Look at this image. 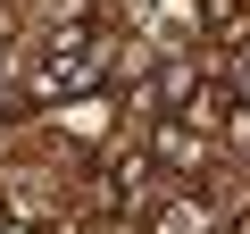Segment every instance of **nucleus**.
Masks as SVG:
<instances>
[{
    "label": "nucleus",
    "instance_id": "6e6552de",
    "mask_svg": "<svg viewBox=\"0 0 250 234\" xmlns=\"http://www.w3.org/2000/svg\"><path fill=\"white\" fill-rule=\"evenodd\" d=\"M9 234H25V226H9Z\"/></svg>",
    "mask_w": 250,
    "mask_h": 234
},
{
    "label": "nucleus",
    "instance_id": "20e7f679",
    "mask_svg": "<svg viewBox=\"0 0 250 234\" xmlns=\"http://www.w3.org/2000/svg\"><path fill=\"white\" fill-rule=\"evenodd\" d=\"M200 25L242 50V42H250V0H200Z\"/></svg>",
    "mask_w": 250,
    "mask_h": 234
},
{
    "label": "nucleus",
    "instance_id": "f03ea898",
    "mask_svg": "<svg viewBox=\"0 0 250 234\" xmlns=\"http://www.w3.org/2000/svg\"><path fill=\"white\" fill-rule=\"evenodd\" d=\"M200 84H208V75H200V59H167V67H159V75L142 84V109H159V117H175V109H184V100H192Z\"/></svg>",
    "mask_w": 250,
    "mask_h": 234
},
{
    "label": "nucleus",
    "instance_id": "39448f33",
    "mask_svg": "<svg viewBox=\"0 0 250 234\" xmlns=\"http://www.w3.org/2000/svg\"><path fill=\"white\" fill-rule=\"evenodd\" d=\"M225 84H233V92H242V100H250V42H242V50H233V75H225Z\"/></svg>",
    "mask_w": 250,
    "mask_h": 234
},
{
    "label": "nucleus",
    "instance_id": "0eeeda50",
    "mask_svg": "<svg viewBox=\"0 0 250 234\" xmlns=\"http://www.w3.org/2000/svg\"><path fill=\"white\" fill-rule=\"evenodd\" d=\"M225 234H250V217H233V226H225Z\"/></svg>",
    "mask_w": 250,
    "mask_h": 234
},
{
    "label": "nucleus",
    "instance_id": "423d86ee",
    "mask_svg": "<svg viewBox=\"0 0 250 234\" xmlns=\"http://www.w3.org/2000/svg\"><path fill=\"white\" fill-rule=\"evenodd\" d=\"M0 84H9V42H0Z\"/></svg>",
    "mask_w": 250,
    "mask_h": 234
},
{
    "label": "nucleus",
    "instance_id": "7ed1b4c3",
    "mask_svg": "<svg viewBox=\"0 0 250 234\" xmlns=\"http://www.w3.org/2000/svg\"><path fill=\"white\" fill-rule=\"evenodd\" d=\"M142 151H150V167H175V176H192V167H200V134L184 126V117H159Z\"/></svg>",
    "mask_w": 250,
    "mask_h": 234
},
{
    "label": "nucleus",
    "instance_id": "f257e3e1",
    "mask_svg": "<svg viewBox=\"0 0 250 234\" xmlns=\"http://www.w3.org/2000/svg\"><path fill=\"white\" fill-rule=\"evenodd\" d=\"M92 192H100L108 217H142V209H150V151H108Z\"/></svg>",
    "mask_w": 250,
    "mask_h": 234
}]
</instances>
